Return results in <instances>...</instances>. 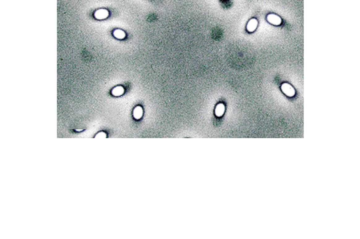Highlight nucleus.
I'll use <instances>...</instances> for the list:
<instances>
[{
  "instance_id": "obj_1",
  "label": "nucleus",
  "mask_w": 360,
  "mask_h": 239,
  "mask_svg": "<svg viewBox=\"0 0 360 239\" xmlns=\"http://www.w3.org/2000/svg\"><path fill=\"white\" fill-rule=\"evenodd\" d=\"M281 89L282 90V92H284V94H285L288 96L292 97L295 94L294 89L293 88V87L292 86H290V84L288 83L282 84Z\"/></svg>"
},
{
  "instance_id": "obj_2",
  "label": "nucleus",
  "mask_w": 360,
  "mask_h": 239,
  "mask_svg": "<svg viewBox=\"0 0 360 239\" xmlns=\"http://www.w3.org/2000/svg\"><path fill=\"white\" fill-rule=\"evenodd\" d=\"M267 20L269 21L271 24H274V25H280V24L281 23V18L276 15H273V14H271V15H269L267 16Z\"/></svg>"
},
{
  "instance_id": "obj_3",
  "label": "nucleus",
  "mask_w": 360,
  "mask_h": 239,
  "mask_svg": "<svg viewBox=\"0 0 360 239\" xmlns=\"http://www.w3.org/2000/svg\"><path fill=\"white\" fill-rule=\"evenodd\" d=\"M108 16L109 12L105 9L98 10L97 11H96V12L94 13V17L98 20H103L105 19H107Z\"/></svg>"
},
{
  "instance_id": "obj_4",
  "label": "nucleus",
  "mask_w": 360,
  "mask_h": 239,
  "mask_svg": "<svg viewBox=\"0 0 360 239\" xmlns=\"http://www.w3.org/2000/svg\"><path fill=\"white\" fill-rule=\"evenodd\" d=\"M257 25H258L257 20L255 19H252L249 21L248 24H247L246 29L249 32H253V31H255V29H256Z\"/></svg>"
},
{
  "instance_id": "obj_5",
  "label": "nucleus",
  "mask_w": 360,
  "mask_h": 239,
  "mask_svg": "<svg viewBox=\"0 0 360 239\" xmlns=\"http://www.w3.org/2000/svg\"><path fill=\"white\" fill-rule=\"evenodd\" d=\"M225 111V108L223 104H218L215 108V115L217 117H222Z\"/></svg>"
},
{
  "instance_id": "obj_6",
  "label": "nucleus",
  "mask_w": 360,
  "mask_h": 239,
  "mask_svg": "<svg viewBox=\"0 0 360 239\" xmlns=\"http://www.w3.org/2000/svg\"><path fill=\"white\" fill-rule=\"evenodd\" d=\"M143 111L141 107H136L133 111V116L136 119H139L143 116Z\"/></svg>"
},
{
  "instance_id": "obj_7",
  "label": "nucleus",
  "mask_w": 360,
  "mask_h": 239,
  "mask_svg": "<svg viewBox=\"0 0 360 239\" xmlns=\"http://www.w3.org/2000/svg\"><path fill=\"white\" fill-rule=\"evenodd\" d=\"M111 93L115 96H119L124 93V89L122 86L115 87V88L113 89Z\"/></svg>"
},
{
  "instance_id": "obj_8",
  "label": "nucleus",
  "mask_w": 360,
  "mask_h": 239,
  "mask_svg": "<svg viewBox=\"0 0 360 239\" xmlns=\"http://www.w3.org/2000/svg\"><path fill=\"white\" fill-rule=\"evenodd\" d=\"M114 36L116 38L119 39V40H122V39L125 38L126 33H125L124 31L121 30V29H116L114 31Z\"/></svg>"
},
{
  "instance_id": "obj_9",
  "label": "nucleus",
  "mask_w": 360,
  "mask_h": 239,
  "mask_svg": "<svg viewBox=\"0 0 360 239\" xmlns=\"http://www.w3.org/2000/svg\"><path fill=\"white\" fill-rule=\"evenodd\" d=\"M96 138H106V134H105V133L104 132H100L99 133H98V134L96 135Z\"/></svg>"
}]
</instances>
